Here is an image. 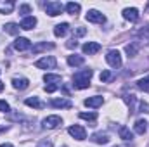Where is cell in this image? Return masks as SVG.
Returning a JSON list of instances; mask_svg holds the SVG:
<instances>
[{
	"instance_id": "cell-21",
	"label": "cell",
	"mask_w": 149,
	"mask_h": 147,
	"mask_svg": "<svg viewBox=\"0 0 149 147\" xmlns=\"http://www.w3.org/2000/svg\"><path fill=\"white\" fill-rule=\"evenodd\" d=\"M49 49H54V43H47V42H42L33 47V54H38V52H43V50H49Z\"/></svg>"
},
{
	"instance_id": "cell-15",
	"label": "cell",
	"mask_w": 149,
	"mask_h": 147,
	"mask_svg": "<svg viewBox=\"0 0 149 147\" xmlns=\"http://www.w3.org/2000/svg\"><path fill=\"white\" fill-rule=\"evenodd\" d=\"M24 104L30 106V107H35V109H43V107H45V104H43L38 97H28V99L24 101Z\"/></svg>"
},
{
	"instance_id": "cell-39",
	"label": "cell",
	"mask_w": 149,
	"mask_h": 147,
	"mask_svg": "<svg viewBox=\"0 0 149 147\" xmlns=\"http://www.w3.org/2000/svg\"><path fill=\"white\" fill-rule=\"evenodd\" d=\"M0 147H14V146H12V144H2Z\"/></svg>"
},
{
	"instance_id": "cell-6",
	"label": "cell",
	"mask_w": 149,
	"mask_h": 147,
	"mask_svg": "<svg viewBox=\"0 0 149 147\" xmlns=\"http://www.w3.org/2000/svg\"><path fill=\"white\" fill-rule=\"evenodd\" d=\"M87 21H90V23H104V21H106V17H104V14H102V12H99V10L92 9V10H88V12H87Z\"/></svg>"
},
{
	"instance_id": "cell-43",
	"label": "cell",
	"mask_w": 149,
	"mask_h": 147,
	"mask_svg": "<svg viewBox=\"0 0 149 147\" xmlns=\"http://www.w3.org/2000/svg\"><path fill=\"white\" fill-rule=\"evenodd\" d=\"M63 147H68V146H63Z\"/></svg>"
},
{
	"instance_id": "cell-35",
	"label": "cell",
	"mask_w": 149,
	"mask_h": 147,
	"mask_svg": "<svg viewBox=\"0 0 149 147\" xmlns=\"http://www.w3.org/2000/svg\"><path fill=\"white\" fill-rule=\"evenodd\" d=\"M37 147H52V142L50 140H40Z\"/></svg>"
},
{
	"instance_id": "cell-1",
	"label": "cell",
	"mask_w": 149,
	"mask_h": 147,
	"mask_svg": "<svg viewBox=\"0 0 149 147\" xmlns=\"http://www.w3.org/2000/svg\"><path fill=\"white\" fill-rule=\"evenodd\" d=\"M90 78H92V69H83V71L74 73L73 87L74 88H80V90L88 88V85H90Z\"/></svg>"
},
{
	"instance_id": "cell-41",
	"label": "cell",
	"mask_w": 149,
	"mask_h": 147,
	"mask_svg": "<svg viewBox=\"0 0 149 147\" xmlns=\"http://www.w3.org/2000/svg\"><path fill=\"white\" fill-rule=\"evenodd\" d=\"M5 130V126H0V132H3Z\"/></svg>"
},
{
	"instance_id": "cell-23",
	"label": "cell",
	"mask_w": 149,
	"mask_h": 147,
	"mask_svg": "<svg viewBox=\"0 0 149 147\" xmlns=\"http://www.w3.org/2000/svg\"><path fill=\"white\" fill-rule=\"evenodd\" d=\"M118 133H120V137H121V139H123V140H127V142H128V140H132V139H134V133H132V132H130V130H128V128H127V126H121V128H120V132H118Z\"/></svg>"
},
{
	"instance_id": "cell-37",
	"label": "cell",
	"mask_w": 149,
	"mask_h": 147,
	"mask_svg": "<svg viewBox=\"0 0 149 147\" xmlns=\"http://www.w3.org/2000/svg\"><path fill=\"white\" fill-rule=\"evenodd\" d=\"M85 33H87L85 28H78V30H76V37H81V35H85Z\"/></svg>"
},
{
	"instance_id": "cell-18",
	"label": "cell",
	"mask_w": 149,
	"mask_h": 147,
	"mask_svg": "<svg viewBox=\"0 0 149 147\" xmlns=\"http://www.w3.org/2000/svg\"><path fill=\"white\" fill-rule=\"evenodd\" d=\"M68 30H70V24H68V23H61V24H57V26L54 28V35H56V37H64V35L68 33Z\"/></svg>"
},
{
	"instance_id": "cell-9",
	"label": "cell",
	"mask_w": 149,
	"mask_h": 147,
	"mask_svg": "<svg viewBox=\"0 0 149 147\" xmlns=\"http://www.w3.org/2000/svg\"><path fill=\"white\" fill-rule=\"evenodd\" d=\"M81 50H83L85 54H88V55H92V54H97V52L101 50V45H99L97 42H87V43H83V47H81Z\"/></svg>"
},
{
	"instance_id": "cell-38",
	"label": "cell",
	"mask_w": 149,
	"mask_h": 147,
	"mask_svg": "<svg viewBox=\"0 0 149 147\" xmlns=\"http://www.w3.org/2000/svg\"><path fill=\"white\" fill-rule=\"evenodd\" d=\"M76 45H78V43H76V40H74V38H73V40H70V42H68V47H70V49H73V47L76 49Z\"/></svg>"
},
{
	"instance_id": "cell-34",
	"label": "cell",
	"mask_w": 149,
	"mask_h": 147,
	"mask_svg": "<svg viewBox=\"0 0 149 147\" xmlns=\"http://www.w3.org/2000/svg\"><path fill=\"white\" fill-rule=\"evenodd\" d=\"M0 111H2V112H9V111H10L9 104H7L5 101H0Z\"/></svg>"
},
{
	"instance_id": "cell-10",
	"label": "cell",
	"mask_w": 149,
	"mask_h": 147,
	"mask_svg": "<svg viewBox=\"0 0 149 147\" xmlns=\"http://www.w3.org/2000/svg\"><path fill=\"white\" fill-rule=\"evenodd\" d=\"M123 17H125L127 21H130V23H137V21H139V10L134 9V7L125 9V10H123Z\"/></svg>"
},
{
	"instance_id": "cell-13",
	"label": "cell",
	"mask_w": 149,
	"mask_h": 147,
	"mask_svg": "<svg viewBox=\"0 0 149 147\" xmlns=\"http://www.w3.org/2000/svg\"><path fill=\"white\" fill-rule=\"evenodd\" d=\"M50 104H52V107H59V109H71L73 107V104L66 99H54Z\"/></svg>"
},
{
	"instance_id": "cell-28",
	"label": "cell",
	"mask_w": 149,
	"mask_h": 147,
	"mask_svg": "<svg viewBox=\"0 0 149 147\" xmlns=\"http://www.w3.org/2000/svg\"><path fill=\"white\" fill-rule=\"evenodd\" d=\"M137 88H141V90H144V92L149 94V76H146V78H142V80L137 81Z\"/></svg>"
},
{
	"instance_id": "cell-31",
	"label": "cell",
	"mask_w": 149,
	"mask_h": 147,
	"mask_svg": "<svg viewBox=\"0 0 149 147\" xmlns=\"http://www.w3.org/2000/svg\"><path fill=\"white\" fill-rule=\"evenodd\" d=\"M111 78H113V73H111V71H102V73H101V81H102V83L109 81Z\"/></svg>"
},
{
	"instance_id": "cell-16",
	"label": "cell",
	"mask_w": 149,
	"mask_h": 147,
	"mask_svg": "<svg viewBox=\"0 0 149 147\" xmlns=\"http://www.w3.org/2000/svg\"><path fill=\"white\" fill-rule=\"evenodd\" d=\"M12 85H14V88H17V90H26V88L30 87V81H28L26 78H14V80H12Z\"/></svg>"
},
{
	"instance_id": "cell-4",
	"label": "cell",
	"mask_w": 149,
	"mask_h": 147,
	"mask_svg": "<svg viewBox=\"0 0 149 147\" xmlns=\"http://www.w3.org/2000/svg\"><path fill=\"white\" fill-rule=\"evenodd\" d=\"M45 12H47L49 16H52V17L59 16V14L63 12V3H61V2H47V3H45Z\"/></svg>"
},
{
	"instance_id": "cell-30",
	"label": "cell",
	"mask_w": 149,
	"mask_h": 147,
	"mask_svg": "<svg viewBox=\"0 0 149 147\" xmlns=\"http://www.w3.org/2000/svg\"><path fill=\"white\" fill-rule=\"evenodd\" d=\"M123 99H125V102H127V104L130 106V111H134V104H135V95H132V94H130V95H125Z\"/></svg>"
},
{
	"instance_id": "cell-2",
	"label": "cell",
	"mask_w": 149,
	"mask_h": 147,
	"mask_svg": "<svg viewBox=\"0 0 149 147\" xmlns=\"http://www.w3.org/2000/svg\"><path fill=\"white\" fill-rule=\"evenodd\" d=\"M56 57H52V55H47V57H42V59H38L37 62H35V66H37L38 69H54L56 68Z\"/></svg>"
},
{
	"instance_id": "cell-36",
	"label": "cell",
	"mask_w": 149,
	"mask_h": 147,
	"mask_svg": "<svg viewBox=\"0 0 149 147\" xmlns=\"http://www.w3.org/2000/svg\"><path fill=\"white\" fill-rule=\"evenodd\" d=\"M45 90H47L49 94H52V92H56V90H57V85H47V87H45Z\"/></svg>"
},
{
	"instance_id": "cell-33",
	"label": "cell",
	"mask_w": 149,
	"mask_h": 147,
	"mask_svg": "<svg viewBox=\"0 0 149 147\" xmlns=\"http://www.w3.org/2000/svg\"><path fill=\"white\" fill-rule=\"evenodd\" d=\"M30 10H31V7H30L28 3H23V5L19 7V12H21V14H28Z\"/></svg>"
},
{
	"instance_id": "cell-8",
	"label": "cell",
	"mask_w": 149,
	"mask_h": 147,
	"mask_svg": "<svg viewBox=\"0 0 149 147\" xmlns=\"http://www.w3.org/2000/svg\"><path fill=\"white\" fill-rule=\"evenodd\" d=\"M42 123H43V126H45V128H57V126L63 123V119H61L59 116H56V114H54V116H47Z\"/></svg>"
},
{
	"instance_id": "cell-26",
	"label": "cell",
	"mask_w": 149,
	"mask_h": 147,
	"mask_svg": "<svg viewBox=\"0 0 149 147\" xmlns=\"http://www.w3.org/2000/svg\"><path fill=\"white\" fill-rule=\"evenodd\" d=\"M80 3H74V2H70L68 5H66V10H68V14H71V16H76L78 12H80Z\"/></svg>"
},
{
	"instance_id": "cell-11",
	"label": "cell",
	"mask_w": 149,
	"mask_h": 147,
	"mask_svg": "<svg viewBox=\"0 0 149 147\" xmlns=\"http://www.w3.org/2000/svg\"><path fill=\"white\" fill-rule=\"evenodd\" d=\"M102 102H104V99L101 97V95H94V97H88V99H85V106L87 107H99V106H102Z\"/></svg>"
},
{
	"instance_id": "cell-17",
	"label": "cell",
	"mask_w": 149,
	"mask_h": 147,
	"mask_svg": "<svg viewBox=\"0 0 149 147\" xmlns=\"http://www.w3.org/2000/svg\"><path fill=\"white\" fill-rule=\"evenodd\" d=\"M134 130H135V133H139V135H144V133L148 132V121H146V119H137V121H135V126H134Z\"/></svg>"
},
{
	"instance_id": "cell-24",
	"label": "cell",
	"mask_w": 149,
	"mask_h": 147,
	"mask_svg": "<svg viewBox=\"0 0 149 147\" xmlns=\"http://www.w3.org/2000/svg\"><path fill=\"white\" fill-rule=\"evenodd\" d=\"M43 80H45V83H50V85H57L59 81H61V76L59 74H50L47 73L43 76Z\"/></svg>"
},
{
	"instance_id": "cell-22",
	"label": "cell",
	"mask_w": 149,
	"mask_h": 147,
	"mask_svg": "<svg viewBox=\"0 0 149 147\" xmlns=\"http://www.w3.org/2000/svg\"><path fill=\"white\" fill-rule=\"evenodd\" d=\"M19 24H16V23H7L5 26H3V30L7 31V33H10V35H17L19 33Z\"/></svg>"
},
{
	"instance_id": "cell-20",
	"label": "cell",
	"mask_w": 149,
	"mask_h": 147,
	"mask_svg": "<svg viewBox=\"0 0 149 147\" xmlns=\"http://www.w3.org/2000/svg\"><path fill=\"white\" fill-rule=\"evenodd\" d=\"M68 64H70V66H73V68L81 66V64H83V57H81V55H76V54L68 55Z\"/></svg>"
},
{
	"instance_id": "cell-19",
	"label": "cell",
	"mask_w": 149,
	"mask_h": 147,
	"mask_svg": "<svg viewBox=\"0 0 149 147\" xmlns=\"http://www.w3.org/2000/svg\"><path fill=\"white\" fill-rule=\"evenodd\" d=\"M14 2L12 0H9V2H0V14H9V12H12V9H14Z\"/></svg>"
},
{
	"instance_id": "cell-40",
	"label": "cell",
	"mask_w": 149,
	"mask_h": 147,
	"mask_svg": "<svg viewBox=\"0 0 149 147\" xmlns=\"http://www.w3.org/2000/svg\"><path fill=\"white\" fill-rule=\"evenodd\" d=\"M2 90H3V83L0 81V92H2Z\"/></svg>"
},
{
	"instance_id": "cell-29",
	"label": "cell",
	"mask_w": 149,
	"mask_h": 147,
	"mask_svg": "<svg viewBox=\"0 0 149 147\" xmlns=\"http://www.w3.org/2000/svg\"><path fill=\"white\" fill-rule=\"evenodd\" d=\"M80 118L87 119V121H95L97 119V112H80Z\"/></svg>"
},
{
	"instance_id": "cell-3",
	"label": "cell",
	"mask_w": 149,
	"mask_h": 147,
	"mask_svg": "<svg viewBox=\"0 0 149 147\" xmlns=\"http://www.w3.org/2000/svg\"><path fill=\"white\" fill-rule=\"evenodd\" d=\"M106 61H108V64L111 68H114V69H118L121 66V55H120L118 50H109L108 55H106Z\"/></svg>"
},
{
	"instance_id": "cell-14",
	"label": "cell",
	"mask_w": 149,
	"mask_h": 147,
	"mask_svg": "<svg viewBox=\"0 0 149 147\" xmlns=\"http://www.w3.org/2000/svg\"><path fill=\"white\" fill-rule=\"evenodd\" d=\"M37 24V19L33 16H26L23 21H21V30H33Z\"/></svg>"
},
{
	"instance_id": "cell-25",
	"label": "cell",
	"mask_w": 149,
	"mask_h": 147,
	"mask_svg": "<svg viewBox=\"0 0 149 147\" xmlns=\"http://www.w3.org/2000/svg\"><path fill=\"white\" fill-rule=\"evenodd\" d=\"M137 38L142 42V43H149V26H146V28H142L139 33H137Z\"/></svg>"
},
{
	"instance_id": "cell-27",
	"label": "cell",
	"mask_w": 149,
	"mask_h": 147,
	"mask_svg": "<svg viewBox=\"0 0 149 147\" xmlns=\"http://www.w3.org/2000/svg\"><path fill=\"white\" fill-rule=\"evenodd\" d=\"M125 52L128 54V57H134V55L139 52V45H137V43H130V45L125 47Z\"/></svg>"
},
{
	"instance_id": "cell-5",
	"label": "cell",
	"mask_w": 149,
	"mask_h": 147,
	"mask_svg": "<svg viewBox=\"0 0 149 147\" xmlns=\"http://www.w3.org/2000/svg\"><path fill=\"white\" fill-rule=\"evenodd\" d=\"M68 133H70L73 139H76V140H85V139H87V132H85V128L80 126V125L70 126V128H68Z\"/></svg>"
},
{
	"instance_id": "cell-32",
	"label": "cell",
	"mask_w": 149,
	"mask_h": 147,
	"mask_svg": "<svg viewBox=\"0 0 149 147\" xmlns=\"http://www.w3.org/2000/svg\"><path fill=\"white\" fill-rule=\"evenodd\" d=\"M139 111H141V112H148L149 114V104L148 102H139Z\"/></svg>"
},
{
	"instance_id": "cell-7",
	"label": "cell",
	"mask_w": 149,
	"mask_h": 147,
	"mask_svg": "<svg viewBox=\"0 0 149 147\" xmlns=\"http://www.w3.org/2000/svg\"><path fill=\"white\" fill-rule=\"evenodd\" d=\"M14 49L16 50H21V52L23 50H28V49H31V42L24 37H19V38L14 40Z\"/></svg>"
},
{
	"instance_id": "cell-12",
	"label": "cell",
	"mask_w": 149,
	"mask_h": 147,
	"mask_svg": "<svg viewBox=\"0 0 149 147\" xmlns=\"http://www.w3.org/2000/svg\"><path fill=\"white\" fill-rule=\"evenodd\" d=\"M90 140H92L94 144H101V146H104V144H108V142H109V135H108V133L99 132V133H94V135L90 137Z\"/></svg>"
},
{
	"instance_id": "cell-42",
	"label": "cell",
	"mask_w": 149,
	"mask_h": 147,
	"mask_svg": "<svg viewBox=\"0 0 149 147\" xmlns=\"http://www.w3.org/2000/svg\"><path fill=\"white\" fill-rule=\"evenodd\" d=\"M116 147H127V146H116Z\"/></svg>"
}]
</instances>
